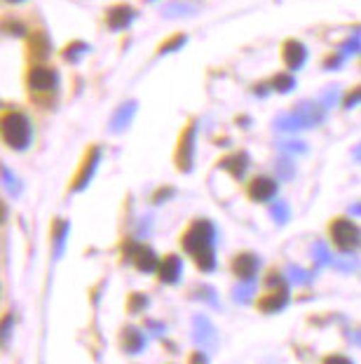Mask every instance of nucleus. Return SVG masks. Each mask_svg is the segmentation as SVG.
I'll list each match as a JSON object with an SVG mask.
<instances>
[{
  "label": "nucleus",
  "mask_w": 361,
  "mask_h": 364,
  "mask_svg": "<svg viewBox=\"0 0 361 364\" xmlns=\"http://www.w3.org/2000/svg\"><path fill=\"white\" fill-rule=\"evenodd\" d=\"M213 228L209 221H193L188 230L181 237L183 250L188 252V257L197 263L199 270H211L213 268Z\"/></svg>",
  "instance_id": "nucleus-1"
},
{
  "label": "nucleus",
  "mask_w": 361,
  "mask_h": 364,
  "mask_svg": "<svg viewBox=\"0 0 361 364\" xmlns=\"http://www.w3.org/2000/svg\"><path fill=\"white\" fill-rule=\"evenodd\" d=\"M3 139L14 151H24L30 144V122L24 113L10 111L3 115Z\"/></svg>",
  "instance_id": "nucleus-2"
},
{
  "label": "nucleus",
  "mask_w": 361,
  "mask_h": 364,
  "mask_svg": "<svg viewBox=\"0 0 361 364\" xmlns=\"http://www.w3.org/2000/svg\"><path fill=\"white\" fill-rule=\"evenodd\" d=\"M328 237H331L338 252H352L361 242V230L348 216H338V219L328 223Z\"/></svg>",
  "instance_id": "nucleus-3"
},
{
  "label": "nucleus",
  "mask_w": 361,
  "mask_h": 364,
  "mask_svg": "<svg viewBox=\"0 0 361 364\" xmlns=\"http://www.w3.org/2000/svg\"><path fill=\"white\" fill-rule=\"evenodd\" d=\"M265 289L256 301V308L260 313H277L279 308L287 304V284H284L282 275L272 270V275L265 277Z\"/></svg>",
  "instance_id": "nucleus-4"
},
{
  "label": "nucleus",
  "mask_w": 361,
  "mask_h": 364,
  "mask_svg": "<svg viewBox=\"0 0 361 364\" xmlns=\"http://www.w3.org/2000/svg\"><path fill=\"white\" fill-rule=\"evenodd\" d=\"M230 270H233V275L237 277V280H249V277L256 275L258 259L249 252H240L233 259V263H230Z\"/></svg>",
  "instance_id": "nucleus-5"
},
{
  "label": "nucleus",
  "mask_w": 361,
  "mask_h": 364,
  "mask_svg": "<svg viewBox=\"0 0 361 364\" xmlns=\"http://www.w3.org/2000/svg\"><path fill=\"white\" fill-rule=\"evenodd\" d=\"M28 85H30V90L33 92H52L55 90V85H57V78H55V73L50 71V68H45V66H35V68H30V73H28Z\"/></svg>",
  "instance_id": "nucleus-6"
},
{
  "label": "nucleus",
  "mask_w": 361,
  "mask_h": 364,
  "mask_svg": "<svg viewBox=\"0 0 361 364\" xmlns=\"http://www.w3.org/2000/svg\"><path fill=\"white\" fill-rule=\"evenodd\" d=\"M247 193L256 203H265V200H270L274 193H277V183L272 179H267V176H256V179H251Z\"/></svg>",
  "instance_id": "nucleus-7"
},
{
  "label": "nucleus",
  "mask_w": 361,
  "mask_h": 364,
  "mask_svg": "<svg viewBox=\"0 0 361 364\" xmlns=\"http://www.w3.org/2000/svg\"><path fill=\"white\" fill-rule=\"evenodd\" d=\"M132 263H134V268L143 270V273H152V270H157L160 259L152 254L148 245H136L132 254Z\"/></svg>",
  "instance_id": "nucleus-8"
},
{
  "label": "nucleus",
  "mask_w": 361,
  "mask_h": 364,
  "mask_svg": "<svg viewBox=\"0 0 361 364\" xmlns=\"http://www.w3.org/2000/svg\"><path fill=\"white\" fill-rule=\"evenodd\" d=\"M179 270H181V261L176 254H167L165 259H160V266H157V275L160 280L172 284L176 277H179Z\"/></svg>",
  "instance_id": "nucleus-9"
},
{
  "label": "nucleus",
  "mask_w": 361,
  "mask_h": 364,
  "mask_svg": "<svg viewBox=\"0 0 361 364\" xmlns=\"http://www.w3.org/2000/svg\"><path fill=\"white\" fill-rule=\"evenodd\" d=\"M305 48L298 41H287L282 45V57L287 61L289 68H298L305 61Z\"/></svg>",
  "instance_id": "nucleus-10"
},
{
  "label": "nucleus",
  "mask_w": 361,
  "mask_h": 364,
  "mask_svg": "<svg viewBox=\"0 0 361 364\" xmlns=\"http://www.w3.org/2000/svg\"><path fill=\"white\" fill-rule=\"evenodd\" d=\"M132 19H134V12L129 10V7H125V5L115 7V10L109 14V24H111L113 28H122V26H127Z\"/></svg>",
  "instance_id": "nucleus-11"
},
{
  "label": "nucleus",
  "mask_w": 361,
  "mask_h": 364,
  "mask_svg": "<svg viewBox=\"0 0 361 364\" xmlns=\"http://www.w3.org/2000/svg\"><path fill=\"white\" fill-rule=\"evenodd\" d=\"M321 364H352L345 355H328V358L321 360Z\"/></svg>",
  "instance_id": "nucleus-12"
},
{
  "label": "nucleus",
  "mask_w": 361,
  "mask_h": 364,
  "mask_svg": "<svg viewBox=\"0 0 361 364\" xmlns=\"http://www.w3.org/2000/svg\"><path fill=\"white\" fill-rule=\"evenodd\" d=\"M7 3H21V0H7Z\"/></svg>",
  "instance_id": "nucleus-13"
}]
</instances>
